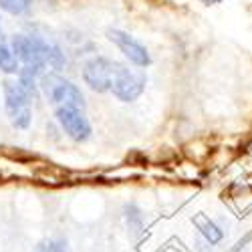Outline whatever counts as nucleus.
Wrapping results in <instances>:
<instances>
[{
	"label": "nucleus",
	"instance_id": "obj_5",
	"mask_svg": "<svg viewBox=\"0 0 252 252\" xmlns=\"http://www.w3.org/2000/svg\"><path fill=\"white\" fill-rule=\"evenodd\" d=\"M117 61L105 57V55H93L89 57L81 67V79L93 93H109L111 79L115 71Z\"/></svg>",
	"mask_w": 252,
	"mask_h": 252
},
{
	"label": "nucleus",
	"instance_id": "obj_1",
	"mask_svg": "<svg viewBox=\"0 0 252 252\" xmlns=\"http://www.w3.org/2000/svg\"><path fill=\"white\" fill-rule=\"evenodd\" d=\"M40 95H43L53 107H77V109H87V99L85 93L81 91L79 85L73 81L65 79L61 73L47 71L38 79Z\"/></svg>",
	"mask_w": 252,
	"mask_h": 252
},
{
	"label": "nucleus",
	"instance_id": "obj_16",
	"mask_svg": "<svg viewBox=\"0 0 252 252\" xmlns=\"http://www.w3.org/2000/svg\"><path fill=\"white\" fill-rule=\"evenodd\" d=\"M34 252H36V250H34Z\"/></svg>",
	"mask_w": 252,
	"mask_h": 252
},
{
	"label": "nucleus",
	"instance_id": "obj_2",
	"mask_svg": "<svg viewBox=\"0 0 252 252\" xmlns=\"http://www.w3.org/2000/svg\"><path fill=\"white\" fill-rule=\"evenodd\" d=\"M10 47L20 63V67H47V47L49 40L45 34L38 32H16L10 38Z\"/></svg>",
	"mask_w": 252,
	"mask_h": 252
},
{
	"label": "nucleus",
	"instance_id": "obj_13",
	"mask_svg": "<svg viewBox=\"0 0 252 252\" xmlns=\"http://www.w3.org/2000/svg\"><path fill=\"white\" fill-rule=\"evenodd\" d=\"M196 252H214V246H210L206 240H202V238H198L196 240Z\"/></svg>",
	"mask_w": 252,
	"mask_h": 252
},
{
	"label": "nucleus",
	"instance_id": "obj_14",
	"mask_svg": "<svg viewBox=\"0 0 252 252\" xmlns=\"http://www.w3.org/2000/svg\"><path fill=\"white\" fill-rule=\"evenodd\" d=\"M204 2H206V4H220L222 0H204Z\"/></svg>",
	"mask_w": 252,
	"mask_h": 252
},
{
	"label": "nucleus",
	"instance_id": "obj_6",
	"mask_svg": "<svg viewBox=\"0 0 252 252\" xmlns=\"http://www.w3.org/2000/svg\"><path fill=\"white\" fill-rule=\"evenodd\" d=\"M55 121L59 123L61 131L69 139L83 143L93 135V125L85 113V109L77 107H57L55 109Z\"/></svg>",
	"mask_w": 252,
	"mask_h": 252
},
{
	"label": "nucleus",
	"instance_id": "obj_8",
	"mask_svg": "<svg viewBox=\"0 0 252 252\" xmlns=\"http://www.w3.org/2000/svg\"><path fill=\"white\" fill-rule=\"evenodd\" d=\"M192 224L196 226L200 238L206 240L210 246H218V244H222L224 238H226V230H224L214 218L206 216L204 212L196 214V216L192 218Z\"/></svg>",
	"mask_w": 252,
	"mask_h": 252
},
{
	"label": "nucleus",
	"instance_id": "obj_11",
	"mask_svg": "<svg viewBox=\"0 0 252 252\" xmlns=\"http://www.w3.org/2000/svg\"><path fill=\"white\" fill-rule=\"evenodd\" d=\"M34 0H0V10L10 16H25L31 12Z\"/></svg>",
	"mask_w": 252,
	"mask_h": 252
},
{
	"label": "nucleus",
	"instance_id": "obj_9",
	"mask_svg": "<svg viewBox=\"0 0 252 252\" xmlns=\"http://www.w3.org/2000/svg\"><path fill=\"white\" fill-rule=\"evenodd\" d=\"M123 220H125V228H127L129 238L139 240L145 234V216L137 202L123 204Z\"/></svg>",
	"mask_w": 252,
	"mask_h": 252
},
{
	"label": "nucleus",
	"instance_id": "obj_10",
	"mask_svg": "<svg viewBox=\"0 0 252 252\" xmlns=\"http://www.w3.org/2000/svg\"><path fill=\"white\" fill-rule=\"evenodd\" d=\"M0 71L4 75H14V77L20 71V63L10 47V40L4 34H0Z\"/></svg>",
	"mask_w": 252,
	"mask_h": 252
},
{
	"label": "nucleus",
	"instance_id": "obj_3",
	"mask_svg": "<svg viewBox=\"0 0 252 252\" xmlns=\"http://www.w3.org/2000/svg\"><path fill=\"white\" fill-rule=\"evenodd\" d=\"M145 87H148V75L141 69H131L129 65L117 61L113 79H111V89H109V93L117 101L133 103L145 93Z\"/></svg>",
	"mask_w": 252,
	"mask_h": 252
},
{
	"label": "nucleus",
	"instance_id": "obj_15",
	"mask_svg": "<svg viewBox=\"0 0 252 252\" xmlns=\"http://www.w3.org/2000/svg\"><path fill=\"white\" fill-rule=\"evenodd\" d=\"M0 34H4V32H2V25H0Z\"/></svg>",
	"mask_w": 252,
	"mask_h": 252
},
{
	"label": "nucleus",
	"instance_id": "obj_7",
	"mask_svg": "<svg viewBox=\"0 0 252 252\" xmlns=\"http://www.w3.org/2000/svg\"><path fill=\"white\" fill-rule=\"evenodd\" d=\"M107 38L119 49V53L129 61V65H133L135 69H148L152 65V55L148 51L141 40H137L135 36H131L129 32H125L121 29H107Z\"/></svg>",
	"mask_w": 252,
	"mask_h": 252
},
{
	"label": "nucleus",
	"instance_id": "obj_12",
	"mask_svg": "<svg viewBox=\"0 0 252 252\" xmlns=\"http://www.w3.org/2000/svg\"><path fill=\"white\" fill-rule=\"evenodd\" d=\"M36 252H67V240L65 238H49V240H43L38 242Z\"/></svg>",
	"mask_w": 252,
	"mask_h": 252
},
{
	"label": "nucleus",
	"instance_id": "obj_4",
	"mask_svg": "<svg viewBox=\"0 0 252 252\" xmlns=\"http://www.w3.org/2000/svg\"><path fill=\"white\" fill-rule=\"evenodd\" d=\"M2 101H4L6 117L12 123V127L27 131L32 123V103L23 93V89L18 87L16 79L8 77L2 81Z\"/></svg>",
	"mask_w": 252,
	"mask_h": 252
}]
</instances>
